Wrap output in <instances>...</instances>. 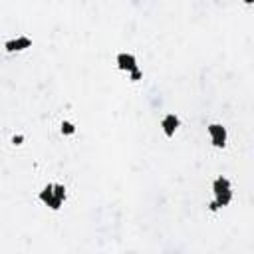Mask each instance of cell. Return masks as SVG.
<instances>
[{
	"mask_svg": "<svg viewBox=\"0 0 254 254\" xmlns=\"http://www.w3.org/2000/svg\"><path fill=\"white\" fill-rule=\"evenodd\" d=\"M127 75H129V79H131L133 83H137V81H139V79L143 77V71H141V67H137V69H133V71H129Z\"/></svg>",
	"mask_w": 254,
	"mask_h": 254,
	"instance_id": "ba28073f",
	"label": "cell"
},
{
	"mask_svg": "<svg viewBox=\"0 0 254 254\" xmlns=\"http://www.w3.org/2000/svg\"><path fill=\"white\" fill-rule=\"evenodd\" d=\"M28 48H32V38H28V36H16V38H10L4 42L6 54H18Z\"/></svg>",
	"mask_w": 254,
	"mask_h": 254,
	"instance_id": "277c9868",
	"label": "cell"
},
{
	"mask_svg": "<svg viewBox=\"0 0 254 254\" xmlns=\"http://www.w3.org/2000/svg\"><path fill=\"white\" fill-rule=\"evenodd\" d=\"M65 196H67L65 187L60 185V183H50V185H46V187L40 190V194H38L40 202H44V204L50 206L52 210H60L62 204H64V200H65Z\"/></svg>",
	"mask_w": 254,
	"mask_h": 254,
	"instance_id": "6da1fadb",
	"label": "cell"
},
{
	"mask_svg": "<svg viewBox=\"0 0 254 254\" xmlns=\"http://www.w3.org/2000/svg\"><path fill=\"white\" fill-rule=\"evenodd\" d=\"M115 64H117V67H119L121 71H127V73L139 67L137 58H135V54H131V52H119L117 58H115Z\"/></svg>",
	"mask_w": 254,
	"mask_h": 254,
	"instance_id": "8992f818",
	"label": "cell"
},
{
	"mask_svg": "<svg viewBox=\"0 0 254 254\" xmlns=\"http://www.w3.org/2000/svg\"><path fill=\"white\" fill-rule=\"evenodd\" d=\"M159 125H161V129H163L165 137L171 139V137H175V133L179 131V127H181V119H179L177 113H167V115H163V119H161Z\"/></svg>",
	"mask_w": 254,
	"mask_h": 254,
	"instance_id": "5b68a950",
	"label": "cell"
},
{
	"mask_svg": "<svg viewBox=\"0 0 254 254\" xmlns=\"http://www.w3.org/2000/svg\"><path fill=\"white\" fill-rule=\"evenodd\" d=\"M218 208H220V206H218L214 200H210V202H208V210H210V212H216Z\"/></svg>",
	"mask_w": 254,
	"mask_h": 254,
	"instance_id": "30bf717a",
	"label": "cell"
},
{
	"mask_svg": "<svg viewBox=\"0 0 254 254\" xmlns=\"http://www.w3.org/2000/svg\"><path fill=\"white\" fill-rule=\"evenodd\" d=\"M244 2H246V4H248V6H250V4H252V2H254V0H244Z\"/></svg>",
	"mask_w": 254,
	"mask_h": 254,
	"instance_id": "8fae6325",
	"label": "cell"
},
{
	"mask_svg": "<svg viewBox=\"0 0 254 254\" xmlns=\"http://www.w3.org/2000/svg\"><path fill=\"white\" fill-rule=\"evenodd\" d=\"M212 192H214V202L222 208V206H228L230 200H232V183L228 177H216L212 181Z\"/></svg>",
	"mask_w": 254,
	"mask_h": 254,
	"instance_id": "7a4b0ae2",
	"label": "cell"
},
{
	"mask_svg": "<svg viewBox=\"0 0 254 254\" xmlns=\"http://www.w3.org/2000/svg\"><path fill=\"white\" fill-rule=\"evenodd\" d=\"M12 145H22V141H24V135H12Z\"/></svg>",
	"mask_w": 254,
	"mask_h": 254,
	"instance_id": "9c48e42d",
	"label": "cell"
},
{
	"mask_svg": "<svg viewBox=\"0 0 254 254\" xmlns=\"http://www.w3.org/2000/svg\"><path fill=\"white\" fill-rule=\"evenodd\" d=\"M60 129H62V135H65V137H69V135L75 133V125H73L71 121H62Z\"/></svg>",
	"mask_w": 254,
	"mask_h": 254,
	"instance_id": "52a82bcc",
	"label": "cell"
},
{
	"mask_svg": "<svg viewBox=\"0 0 254 254\" xmlns=\"http://www.w3.org/2000/svg\"><path fill=\"white\" fill-rule=\"evenodd\" d=\"M206 131H208V139H210L212 147H216V149H224L226 147L228 131H226V127L222 123H210L206 127Z\"/></svg>",
	"mask_w": 254,
	"mask_h": 254,
	"instance_id": "3957f363",
	"label": "cell"
}]
</instances>
